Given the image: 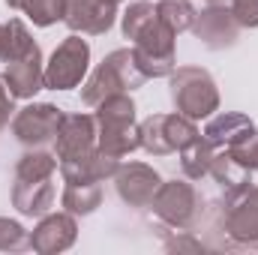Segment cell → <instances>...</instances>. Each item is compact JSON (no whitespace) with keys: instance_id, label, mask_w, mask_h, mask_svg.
Listing matches in <instances>:
<instances>
[{"instance_id":"6da1fadb","label":"cell","mask_w":258,"mask_h":255,"mask_svg":"<svg viewBox=\"0 0 258 255\" xmlns=\"http://www.w3.org/2000/svg\"><path fill=\"white\" fill-rule=\"evenodd\" d=\"M96 147L108 156L123 159L141 147L135 123V102L129 93H111L96 105Z\"/></svg>"},{"instance_id":"7a4b0ae2","label":"cell","mask_w":258,"mask_h":255,"mask_svg":"<svg viewBox=\"0 0 258 255\" xmlns=\"http://www.w3.org/2000/svg\"><path fill=\"white\" fill-rule=\"evenodd\" d=\"M144 72L135 63L132 48H114L111 54L102 57V63L96 66L87 81L81 84V102L87 108H96L105 96L111 93H132L144 84Z\"/></svg>"},{"instance_id":"3957f363","label":"cell","mask_w":258,"mask_h":255,"mask_svg":"<svg viewBox=\"0 0 258 255\" xmlns=\"http://www.w3.org/2000/svg\"><path fill=\"white\" fill-rule=\"evenodd\" d=\"M168 90L174 108L192 120L213 117L219 111V87L213 75L201 66H177L168 75Z\"/></svg>"},{"instance_id":"277c9868","label":"cell","mask_w":258,"mask_h":255,"mask_svg":"<svg viewBox=\"0 0 258 255\" xmlns=\"http://www.w3.org/2000/svg\"><path fill=\"white\" fill-rule=\"evenodd\" d=\"M177 33L156 15V21L135 39L132 54L135 63L144 72V78H165L177 69Z\"/></svg>"},{"instance_id":"5b68a950","label":"cell","mask_w":258,"mask_h":255,"mask_svg":"<svg viewBox=\"0 0 258 255\" xmlns=\"http://www.w3.org/2000/svg\"><path fill=\"white\" fill-rule=\"evenodd\" d=\"M138 135H141V147L150 156H168L174 150H183L201 132L192 117L174 111V114H150L147 120L138 123Z\"/></svg>"},{"instance_id":"8992f818","label":"cell","mask_w":258,"mask_h":255,"mask_svg":"<svg viewBox=\"0 0 258 255\" xmlns=\"http://www.w3.org/2000/svg\"><path fill=\"white\" fill-rule=\"evenodd\" d=\"M90 69V45L81 33H69L63 42L51 51L45 63V87L48 90H72L84 81Z\"/></svg>"},{"instance_id":"52a82bcc","label":"cell","mask_w":258,"mask_h":255,"mask_svg":"<svg viewBox=\"0 0 258 255\" xmlns=\"http://www.w3.org/2000/svg\"><path fill=\"white\" fill-rule=\"evenodd\" d=\"M198 192L189 180H162V186L156 189L150 210L159 222H165L168 228L186 231L198 216Z\"/></svg>"},{"instance_id":"ba28073f","label":"cell","mask_w":258,"mask_h":255,"mask_svg":"<svg viewBox=\"0 0 258 255\" xmlns=\"http://www.w3.org/2000/svg\"><path fill=\"white\" fill-rule=\"evenodd\" d=\"M225 210V231L234 243L255 246L258 243V186H243V189L225 192L222 201Z\"/></svg>"},{"instance_id":"9c48e42d","label":"cell","mask_w":258,"mask_h":255,"mask_svg":"<svg viewBox=\"0 0 258 255\" xmlns=\"http://www.w3.org/2000/svg\"><path fill=\"white\" fill-rule=\"evenodd\" d=\"M63 111L51 102H30L12 117V135L27 147H45L54 141Z\"/></svg>"},{"instance_id":"30bf717a","label":"cell","mask_w":258,"mask_h":255,"mask_svg":"<svg viewBox=\"0 0 258 255\" xmlns=\"http://www.w3.org/2000/svg\"><path fill=\"white\" fill-rule=\"evenodd\" d=\"M117 21V3L114 0H66L63 24L72 33L81 36H102Z\"/></svg>"},{"instance_id":"8fae6325","label":"cell","mask_w":258,"mask_h":255,"mask_svg":"<svg viewBox=\"0 0 258 255\" xmlns=\"http://www.w3.org/2000/svg\"><path fill=\"white\" fill-rule=\"evenodd\" d=\"M114 186H117V195H120L123 204H129V207H150L156 189L162 186V177L147 162H126V165L117 168Z\"/></svg>"},{"instance_id":"7c38bea8","label":"cell","mask_w":258,"mask_h":255,"mask_svg":"<svg viewBox=\"0 0 258 255\" xmlns=\"http://www.w3.org/2000/svg\"><path fill=\"white\" fill-rule=\"evenodd\" d=\"M78 237V222L69 210L60 213H45L39 216V225L30 231V249L39 255H57L66 252Z\"/></svg>"},{"instance_id":"4fadbf2b","label":"cell","mask_w":258,"mask_h":255,"mask_svg":"<svg viewBox=\"0 0 258 255\" xmlns=\"http://www.w3.org/2000/svg\"><path fill=\"white\" fill-rule=\"evenodd\" d=\"M96 147V117L93 114H63L57 135H54V153L57 159H75Z\"/></svg>"},{"instance_id":"5bb4252c","label":"cell","mask_w":258,"mask_h":255,"mask_svg":"<svg viewBox=\"0 0 258 255\" xmlns=\"http://www.w3.org/2000/svg\"><path fill=\"white\" fill-rule=\"evenodd\" d=\"M192 30L201 39V45H207L210 51L231 48L237 42V36H240V24L234 21L231 9H216V6H207L204 12L195 15Z\"/></svg>"},{"instance_id":"9a60e30c","label":"cell","mask_w":258,"mask_h":255,"mask_svg":"<svg viewBox=\"0 0 258 255\" xmlns=\"http://www.w3.org/2000/svg\"><path fill=\"white\" fill-rule=\"evenodd\" d=\"M3 81L9 87V93L15 99H33L42 87H45V63H42V51H30L18 60H9Z\"/></svg>"},{"instance_id":"2e32d148","label":"cell","mask_w":258,"mask_h":255,"mask_svg":"<svg viewBox=\"0 0 258 255\" xmlns=\"http://www.w3.org/2000/svg\"><path fill=\"white\" fill-rule=\"evenodd\" d=\"M117 168H120V159L108 156L99 147H93L84 156H75V159H63L60 162V174H63L66 183H102V180L114 177Z\"/></svg>"},{"instance_id":"e0dca14e","label":"cell","mask_w":258,"mask_h":255,"mask_svg":"<svg viewBox=\"0 0 258 255\" xmlns=\"http://www.w3.org/2000/svg\"><path fill=\"white\" fill-rule=\"evenodd\" d=\"M255 132H258L255 123L246 114H240V111H222V114H213L210 117V123L204 126V138L216 150H228V147L252 138Z\"/></svg>"},{"instance_id":"ac0fdd59","label":"cell","mask_w":258,"mask_h":255,"mask_svg":"<svg viewBox=\"0 0 258 255\" xmlns=\"http://www.w3.org/2000/svg\"><path fill=\"white\" fill-rule=\"evenodd\" d=\"M12 207L21 216H45L54 207V183H51V177H39V180L15 177V183H12Z\"/></svg>"},{"instance_id":"d6986e66","label":"cell","mask_w":258,"mask_h":255,"mask_svg":"<svg viewBox=\"0 0 258 255\" xmlns=\"http://www.w3.org/2000/svg\"><path fill=\"white\" fill-rule=\"evenodd\" d=\"M210 177H213L225 192L243 189V186L252 183V171H249L240 159H234L228 150H216V156H213V162H210Z\"/></svg>"},{"instance_id":"ffe728a7","label":"cell","mask_w":258,"mask_h":255,"mask_svg":"<svg viewBox=\"0 0 258 255\" xmlns=\"http://www.w3.org/2000/svg\"><path fill=\"white\" fill-rule=\"evenodd\" d=\"M39 45L33 42L30 30L24 27L21 18H9L6 24H0V60L9 63V60H18L30 51H36Z\"/></svg>"},{"instance_id":"44dd1931","label":"cell","mask_w":258,"mask_h":255,"mask_svg":"<svg viewBox=\"0 0 258 255\" xmlns=\"http://www.w3.org/2000/svg\"><path fill=\"white\" fill-rule=\"evenodd\" d=\"M180 153V171H183V177L186 180H201V177H207L210 174V162H213V156H216V147L204 138V135H198L195 141H189L183 150H177Z\"/></svg>"},{"instance_id":"7402d4cb","label":"cell","mask_w":258,"mask_h":255,"mask_svg":"<svg viewBox=\"0 0 258 255\" xmlns=\"http://www.w3.org/2000/svg\"><path fill=\"white\" fill-rule=\"evenodd\" d=\"M60 204L72 216H90L102 204V183H66Z\"/></svg>"},{"instance_id":"603a6c76","label":"cell","mask_w":258,"mask_h":255,"mask_svg":"<svg viewBox=\"0 0 258 255\" xmlns=\"http://www.w3.org/2000/svg\"><path fill=\"white\" fill-rule=\"evenodd\" d=\"M153 21H156V6L147 3V0H132L123 9V15H120V30H123L126 39L135 42Z\"/></svg>"},{"instance_id":"cb8c5ba5","label":"cell","mask_w":258,"mask_h":255,"mask_svg":"<svg viewBox=\"0 0 258 255\" xmlns=\"http://www.w3.org/2000/svg\"><path fill=\"white\" fill-rule=\"evenodd\" d=\"M156 15H159L174 33H183V30H192L198 12H195V6L189 0H159Z\"/></svg>"},{"instance_id":"d4e9b609","label":"cell","mask_w":258,"mask_h":255,"mask_svg":"<svg viewBox=\"0 0 258 255\" xmlns=\"http://www.w3.org/2000/svg\"><path fill=\"white\" fill-rule=\"evenodd\" d=\"M18 12H24L36 27H51V24L63 21L66 0H24Z\"/></svg>"},{"instance_id":"484cf974","label":"cell","mask_w":258,"mask_h":255,"mask_svg":"<svg viewBox=\"0 0 258 255\" xmlns=\"http://www.w3.org/2000/svg\"><path fill=\"white\" fill-rule=\"evenodd\" d=\"M30 246V234L21 222L0 216V252H21Z\"/></svg>"},{"instance_id":"4316f807","label":"cell","mask_w":258,"mask_h":255,"mask_svg":"<svg viewBox=\"0 0 258 255\" xmlns=\"http://www.w3.org/2000/svg\"><path fill=\"white\" fill-rule=\"evenodd\" d=\"M231 15L240 27H258V0H231Z\"/></svg>"},{"instance_id":"83f0119b","label":"cell","mask_w":258,"mask_h":255,"mask_svg":"<svg viewBox=\"0 0 258 255\" xmlns=\"http://www.w3.org/2000/svg\"><path fill=\"white\" fill-rule=\"evenodd\" d=\"M12 114H15V96L9 93V87H6V81H3V75H0V129L9 123Z\"/></svg>"},{"instance_id":"f1b7e54d","label":"cell","mask_w":258,"mask_h":255,"mask_svg":"<svg viewBox=\"0 0 258 255\" xmlns=\"http://www.w3.org/2000/svg\"><path fill=\"white\" fill-rule=\"evenodd\" d=\"M207 6H216V9H231V0H207Z\"/></svg>"},{"instance_id":"f546056e","label":"cell","mask_w":258,"mask_h":255,"mask_svg":"<svg viewBox=\"0 0 258 255\" xmlns=\"http://www.w3.org/2000/svg\"><path fill=\"white\" fill-rule=\"evenodd\" d=\"M21 3H24V0H6V6H9V9H21Z\"/></svg>"},{"instance_id":"4dcf8cb0","label":"cell","mask_w":258,"mask_h":255,"mask_svg":"<svg viewBox=\"0 0 258 255\" xmlns=\"http://www.w3.org/2000/svg\"><path fill=\"white\" fill-rule=\"evenodd\" d=\"M252 171H258V150H255V165H252Z\"/></svg>"},{"instance_id":"1f68e13d","label":"cell","mask_w":258,"mask_h":255,"mask_svg":"<svg viewBox=\"0 0 258 255\" xmlns=\"http://www.w3.org/2000/svg\"><path fill=\"white\" fill-rule=\"evenodd\" d=\"M114 3H117V6H120V3H123V0H114Z\"/></svg>"},{"instance_id":"d6a6232c","label":"cell","mask_w":258,"mask_h":255,"mask_svg":"<svg viewBox=\"0 0 258 255\" xmlns=\"http://www.w3.org/2000/svg\"><path fill=\"white\" fill-rule=\"evenodd\" d=\"M255 249H258V243H255Z\"/></svg>"}]
</instances>
